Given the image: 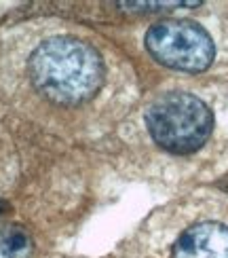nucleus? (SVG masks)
I'll list each match as a JSON object with an SVG mask.
<instances>
[{"mask_svg":"<svg viewBox=\"0 0 228 258\" xmlns=\"http://www.w3.org/2000/svg\"><path fill=\"white\" fill-rule=\"evenodd\" d=\"M30 77L53 102L79 104L100 89L104 68L91 45L68 36L51 38L32 53Z\"/></svg>","mask_w":228,"mask_h":258,"instance_id":"f257e3e1","label":"nucleus"},{"mask_svg":"<svg viewBox=\"0 0 228 258\" xmlns=\"http://www.w3.org/2000/svg\"><path fill=\"white\" fill-rule=\"evenodd\" d=\"M146 125L159 146L176 155H188L209 138L213 116L194 95L167 93L148 108Z\"/></svg>","mask_w":228,"mask_h":258,"instance_id":"f03ea898","label":"nucleus"},{"mask_svg":"<svg viewBox=\"0 0 228 258\" xmlns=\"http://www.w3.org/2000/svg\"><path fill=\"white\" fill-rule=\"evenodd\" d=\"M146 47L161 63L186 72H201L213 59L209 34L201 26L182 19L155 24L146 32Z\"/></svg>","mask_w":228,"mask_h":258,"instance_id":"7ed1b4c3","label":"nucleus"},{"mask_svg":"<svg viewBox=\"0 0 228 258\" xmlns=\"http://www.w3.org/2000/svg\"><path fill=\"white\" fill-rule=\"evenodd\" d=\"M171 258H228V229L218 222H203L178 239Z\"/></svg>","mask_w":228,"mask_h":258,"instance_id":"20e7f679","label":"nucleus"},{"mask_svg":"<svg viewBox=\"0 0 228 258\" xmlns=\"http://www.w3.org/2000/svg\"><path fill=\"white\" fill-rule=\"evenodd\" d=\"M30 233L19 224H0V258H32Z\"/></svg>","mask_w":228,"mask_h":258,"instance_id":"39448f33","label":"nucleus"},{"mask_svg":"<svg viewBox=\"0 0 228 258\" xmlns=\"http://www.w3.org/2000/svg\"><path fill=\"white\" fill-rule=\"evenodd\" d=\"M199 3H121V7L131 11H161L171 7H197Z\"/></svg>","mask_w":228,"mask_h":258,"instance_id":"423d86ee","label":"nucleus"},{"mask_svg":"<svg viewBox=\"0 0 228 258\" xmlns=\"http://www.w3.org/2000/svg\"><path fill=\"white\" fill-rule=\"evenodd\" d=\"M7 208V203H3V201H0V214H3V210Z\"/></svg>","mask_w":228,"mask_h":258,"instance_id":"0eeeda50","label":"nucleus"}]
</instances>
